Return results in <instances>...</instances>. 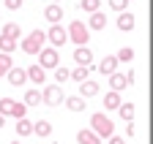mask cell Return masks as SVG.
Listing matches in <instances>:
<instances>
[{"label":"cell","mask_w":153,"mask_h":144,"mask_svg":"<svg viewBox=\"0 0 153 144\" xmlns=\"http://www.w3.org/2000/svg\"><path fill=\"white\" fill-rule=\"evenodd\" d=\"M90 131L96 133V136H104V139H109L112 133H115V122L104 114V112H96L93 117H90Z\"/></svg>","instance_id":"6da1fadb"},{"label":"cell","mask_w":153,"mask_h":144,"mask_svg":"<svg viewBox=\"0 0 153 144\" xmlns=\"http://www.w3.org/2000/svg\"><path fill=\"white\" fill-rule=\"evenodd\" d=\"M44 41H47V33L33 30L30 35H25V41H22V52H25V55H38V52L44 49Z\"/></svg>","instance_id":"7a4b0ae2"},{"label":"cell","mask_w":153,"mask_h":144,"mask_svg":"<svg viewBox=\"0 0 153 144\" xmlns=\"http://www.w3.org/2000/svg\"><path fill=\"white\" fill-rule=\"evenodd\" d=\"M0 114L3 117H25L27 114V106L25 103H19V101H14V98H0Z\"/></svg>","instance_id":"3957f363"},{"label":"cell","mask_w":153,"mask_h":144,"mask_svg":"<svg viewBox=\"0 0 153 144\" xmlns=\"http://www.w3.org/2000/svg\"><path fill=\"white\" fill-rule=\"evenodd\" d=\"M66 35H68V38H71L76 46H85V44H88V38H90V30H88V25H85V22H71Z\"/></svg>","instance_id":"277c9868"},{"label":"cell","mask_w":153,"mask_h":144,"mask_svg":"<svg viewBox=\"0 0 153 144\" xmlns=\"http://www.w3.org/2000/svg\"><path fill=\"white\" fill-rule=\"evenodd\" d=\"M38 65H41V68H57V65H60L57 49L55 46H44L41 52H38Z\"/></svg>","instance_id":"5b68a950"},{"label":"cell","mask_w":153,"mask_h":144,"mask_svg":"<svg viewBox=\"0 0 153 144\" xmlns=\"http://www.w3.org/2000/svg\"><path fill=\"white\" fill-rule=\"evenodd\" d=\"M63 87L60 84H52V87H44V93H41V101L47 106H57V103H63Z\"/></svg>","instance_id":"8992f818"},{"label":"cell","mask_w":153,"mask_h":144,"mask_svg":"<svg viewBox=\"0 0 153 144\" xmlns=\"http://www.w3.org/2000/svg\"><path fill=\"white\" fill-rule=\"evenodd\" d=\"M66 38H68V35H66V30L60 27V22H57V25H52V27H49V33H47V41H49L52 46L66 44Z\"/></svg>","instance_id":"52a82bcc"},{"label":"cell","mask_w":153,"mask_h":144,"mask_svg":"<svg viewBox=\"0 0 153 144\" xmlns=\"http://www.w3.org/2000/svg\"><path fill=\"white\" fill-rule=\"evenodd\" d=\"M74 63H76V65H90V63H93V52H90L88 46H76V49H74Z\"/></svg>","instance_id":"ba28073f"},{"label":"cell","mask_w":153,"mask_h":144,"mask_svg":"<svg viewBox=\"0 0 153 144\" xmlns=\"http://www.w3.org/2000/svg\"><path fill=\"white\" fill-rule=\"evenodd\" d=\"M6 76H8V82H11L14 87H22V84L27 82V74H25L22 68H14V65H11L8 71H6Z\"/></svg>","instance_id":"9c48e42d"},{"label":"cell","mask_w":153,"mask_h":144,"mask_svg":"<svg viewBox=\"0 0 153 144\" xmlns=\"http://www.w3.org/2000/svg\"><path fill=\"white\" fill-rule=\"evenodd\" d=\"M25 74H27V79L36 82V84H44V82H47V68H41V65H30Z\"/></svg>","instance_id":"30bf717a"},{"label":"cell","mask_w":153,"mask_h":144,"mask_svg":"<svg viewBox=\"0 0 153 144\" xmlns=\"http://www.w3.org/2000/svg\"><path fill=\"white\" fill-rule=\"evenodd\" d=\"M99 71L104 76H109V74H115V71H118V57L115 55H109V57H104L101 63H99Z\"/></svg>","instance_id":"8fae6325"},{"label":"cell","mask_w":153,"mask_h":144,"mask_svg":"<svg viewBox=\"0 0 153 144\" xmlns=\"http://www.w3.org/2000/svg\"><path fill=\"white\" fill-rule=\"evenodd\" d=\"M79 95H82V98H93V95H99V84L90 82V79L79 82Z\"/></svg>","instance_id":"7c38bea8"},{"label":"cell","mask_w":153,"mask_h":144,"mask_svg":"<svg viewBox=\"0 0 153 144\" xmlns=\"http://www.w3.org/2000/svg\"><path fill=\"white\" fill-rule=\"evenodd\" d=\"M104 25H107V16L101 11H93L90 14V22H88V30H104Z\"/></svg>","instance_id":"4fadbf2b"},{"label":"cell","mask_w":153,"mask_h":144,"mask_svg":"<svg viewBox=\"0 0 153 144\" xmlns=\"http://www.w3.org/2000/svg\"><path fill=\"white\" fill-rule=\"evenodd\" d=\"M63 103H66V109H68V112H82V109H85V98H82V95L63 98Z\"/></svg>","instance_id":"5bb4252c"},{"label":"cell","mask_w":153,"mask_h":144,"mask_svg":"<svg viewBox=\"0 0 153 144\" xmlns=\"http://www.w3.org/2000/svg\"><path fill=\"white\" fill-rule=\"evenodd\" d=\"M44 16H47V19H49L52 25H57V22H60V19H63V8L52 3V6H47V11H44Z\"/></svg>","instance_id":"9a60e30c"},{"label":"cell","mask_w":153,"mask_h":144,"mask_svg":"<svg viewBox=\"0 0 153 144\" xmlns=\"http://www.w3.org/2000/svg\"><path fill=\"white\" fill-rule=\"evenodd\" d=\"M76 141L79 144H101V136H96L93 131H79L76 133Z\"/></svg>","instance_id":"2e32d148"},{"label":"cell","mask_w":153,"mask_h":144,"mask_svg":"<svg viewBox=\"0 0 153 144\" xmlns=\"http://www.w3.org/2000/svg\"><path fill=\"white\" fill-rule=\"evenodd\" d=\"M88 74H90V65H76L74 71H68V79H74V82H85Z\"/></svg>","instance_id":"e0dca14e"},{"label":"cell","mask_w":153,"mask_h":144,"mask_svg":"<svg viewBox=\"0 0 153 144\" xmlns=\"http://www.w3.org/2000/svg\"><path fill=\"white\" fill-rule=\"evenodd\" d=\"M33 133V122L27 117H19L16 120V136H30Z\"/></svg>","instance_id":"ac0fdd59"},{"label":"cell","mask_w":153,"mask_h":144,"mask_svg":"<svg viewBox=\"0 0 153 144\" xmlns=\"http://www.w3.org/2000/svg\"><path fill=\"white\" fill-rule=\"evenodd\" d=\"M33 133H38V136H49L52 133V122L49 120H38V122H33Z\"/></svg>","instance_id":"d6986e66"},{"label":"cell","mask_w":153,"mask_h":144,"mask_svg":"<svg viewBox=\"0 0 153 144\" xmlns=\"http://www.w3.org/2000/svg\"><path fill=\"white\" fill-rule=\"evenodd\" d=\"M118 27L126 33V30H134V14H128V11H123L120 16H118Z\"/></svg>","instance_id":"ffe728a7"},{"label":"cell","mask_w":153,"mask_h":144,"mask_svg":"<svg viewBox=\"0 0 153 144\" xmlns=\"http://www.w3.org/2000/svg\"><path fill=\"white\" fill-rule=\"evenodd\" d=\"M118 106H120V93L109 90V93L104 95V109H118Z\"/></svg>","instance_id":"44dd1931"},{"label":"cell","mask_w":153,"mask_h":144,"mask_svg":"<svg viewBox=\"0 0 153 144\" xmlns=\"http://www.w3.org/2000/svg\"><path fill=\"white\" fill-rule=\"evenodd\" d=\"M109 87L115 90V93H120V90L126 87V76L118 74V71H115V74H109Z\"/></svg>","instance_id":"7402d4cb"},{"label":"cell","mask_w":153,"mask_h":144,"mask_svg":"<svg viewBox=\"0 0 153 144\" xmlns=\"http://www.w3.org/2000/svg\"><path fill=\"white\" fill-rule=\"evenodd\" d=\"M0 35H8V38L19 41V35H22V27L14 25V22H8V25H3V33H0Z\"/></svg>","instance_id":"603a6c76"},{"label":"cell","mask_w":153,"mask_h":144,"mask_svg":"<svg viewBox=\"0 0 153 144\" xmlns=\"http://www.w3.org/2000/svg\"><path fill=\"white\" fill-rule=\"evenodd\" d=\"M14 49H16V41H14V38H8V35H0V52L11 55Z\"/></svg>","instance_id":"cb8c5ba5"},{"label":"cell","mask_w":153,"mask_h":144,"mask_svg":"<svg viewBox=\"0 0 153 144\" xmlns=\"http://www.w3.org/2000/svg\"><path fill=\"white\" fill-rule=\"evenodd\" d=\"M38 101H41V93H38V90H27L25 93V106H38Z\"/></svg>","instance_id":"d4e9b609"},{"label":"cell","mask_w":153,"mask_h":144,"mask_svg":"<svg viewBox=\"0 0 153 144\" xmlns=\"http://www.w3.org/2000/svg\"><path fill=\"white\" fill-rule=\"evenodd\" d=\"M118 114L128 122V120H134V103H120L118 106Z\"/></svg>","instance_id":"484cf974"},{"label":"cell","mask_w":153,"mask_h":144,"mask_svg":"<svg viewBox=\"0 0 153 144\" xmlns=\"http://www.w3.org/2000/svg\"><path fill=\"white\" fill-rule=\"evenodd\" d=\"M99 6H101V0H79V8H82L85 14H93V11H99Z\"/></svg>","instance_id":"4316f807"},{"label":"cell","mask_w":153,"mask_h":144,"mask_svg":"<svg viewBox=\"0 0 153 144\" xmlns=\"http://www.w3.org/2000/svg\"><path fill=\"white\" fill-rule=\"evenodd\" d=\"M115 57H118V63H131V60H134V49L123 46V49H120V52H118Z\"/></svg>","instance_id":"83f0119b"},{"label":"cell","mask_w":153,"mask_h":144,"mask_svg":"<svg viewBox=\"0 0 153 144\" xmlns=\"http://www.w3.org/2000/svg\"><path fill=\"white\" fill-rule=\"evenodd\" d=\"M14 63H11V57L6 55V52H0V76H6V71L11 68Z\"/></svg>","instance_id":"f1b7e54d"},{"label":"cell","mask_w":153,"mask_h":144,"mask_svg":"<svg viewBox=\"0 0 153 144\" xmlns=\"http://www.w3.org/2000/svg\"><path fill=\"white\" fill-rule=\"evenodd\" d=\"M66 79H68V68H63V65H57V68H55V82H57V84H63Z\"/></svg>","instance_id":"f546056e"},{"label":"cell","mask_w":153,"mask_h":144,"mask_svg":"<svg viewBox=\"0 0 153 144\" xmlns=\"http://www.w3.org/2000/svg\"><path fill=\"white\" fill-rule=\"evenodd\" d=\"M126 3H128V0H112V8H115V11H123Z\"/></svg>","instance_id":"4dcf8cb0"},{"label":"cell","mask_w":153,"mask_h":144,"mask_svg":"<svg viewBox=\"0 0 153 144\" xmlns=\"http://www.w3.org/2000/svg\"><path fill=\"white\" fill-rule=\"evenodd\" d=\"M137 131H134V120H128V125H126V136H134Z\"/></svg>","instance_id":"1f68e13d"},{"label":"cell","mask_w":153,"mask_h":144,"mask_svg":"<svg viewBox=\"0 0 153 144\" xmlns=\"http://www.w3.org/2000/svg\"><path fill=\"white\" fill-rule=\"evenodd\" d=\"M6 6L8 8H19V6H22V0H6Z\"/></svg>","instance_id":"d6a6232c"},{"label":"cell","mask_w":153,"mask_h":144,"mask_svg":"<svg viewBox=\"0 0 153 144\" xmlns=\"http://www.w3.org/2000/svg\"><path fill=\"white\" fill-rule=\"evenodd\" d=\"M109 144H126V141H123L120 136H115V133H112V136H109Z\"/></svg>","instance_id":"836d02e7"},{"label":"cell","mask_w":153,"mask_h":144,"mask_svg":"<svg viewBox=\"0 0 153 144\" xmlns=\"http://www.w3.org/2000/svg\"><path fill=\"white\" fill-rule=\"evenodd\" d=\"M3 125H6V117H3V114H0V128H3Z\"/></svg>","instance_id":"e575fe53"},{"label":"cell","mask_w":153,"mask_h":144,"mask_svg":"<svg viewBox=\"0 0 153 144\" xmlns=\"http://www.w3.org/2000/svg\"><path fill=\"white\" fill-rule=\"evenodd\" d=\"M11 144H19V141H11Z\"/></svg>","instance_id":"d590c367"}]
</instances>
